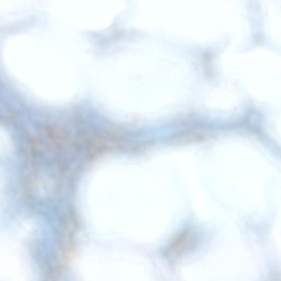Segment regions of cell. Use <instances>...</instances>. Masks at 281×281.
<instances>
[{"instance_id": "obj_1", "label": "cell", "mask_w": 281, "mask_h": 281, "mask_svg": "<svg viewBox=\"0 0 281 281\" xmlns=\"http://www.w3.org/2000/svg\"><path fill=\"white\" fill-rule=\"evenodd\" d=\"M210 134L208 131L195 130L184 132L178 134L176 143L178 145L203 142L210 138Z\"/></svg>"}]
</instances>
